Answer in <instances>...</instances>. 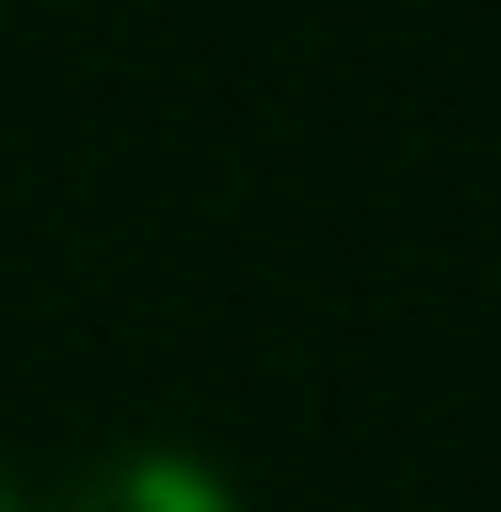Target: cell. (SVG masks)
I'll return each instance as SVG.
<instances>
[{
	"label": "cell",
	"instance_id": "cell-1",
	"mask_svg": "<svg viewBox=\"0 0 501 512\" xmlns=\"http://www.w3.org/2000/svg\"><path fill=\"white\" fill-rule=\"evenodd\" d=\"M44 512H240V491H229V469L197 458V447L131 436V447H99Z\"/></svg>",
	"mask_w": 501,
	"mask_h": 512
},
{
	"label": "cell",
	"instance_id": "cell-2",
	"mask_svg": "<svg viewBox=\"0 0 501 512\" xmlns=\"http://www.w3.org/2000/svg\"><path fill=\"white\" fill-rule=\"evenodd\" d=\"M0 512H33V502H22V480H11V469H0Z\"/></svg>",
	"mask_w": 501,
	"mask_h": 512
}]
</instances>
